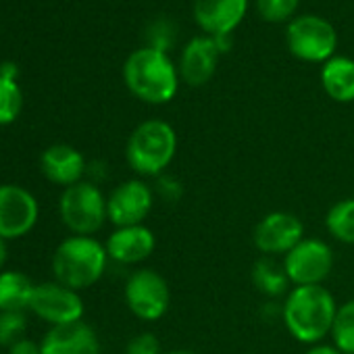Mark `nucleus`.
Listing matches in <instances>:
<instances>
[{
	"label": "nucleus",
	"instance_id": "16",
	"mask_svg": "<svg viewBox=\"0 0 354 354\" xmlns=\"http://www.w3.org/2000/svg\"><path fill=\"white\" fill-rule=\"evenodd\" d=\"M40 354H100V339L84 321L57 325L44 335Z\"/></svg>",
	"mask_w": 354,
	"mask_h": 354
},
{
	"label": "nucleus",
	"instance_id": "21",
	"mask_svg": "<svg viewBox=\"0 0 354 354\" xmlns=\"http://www.w3.org/2000/svg\"><path fill=\"white\" fill-rule=\"evenodd\" d=\"M252 281L259 288V292H263L265 296H281L290 286L283 265H277L269 257L257 261L252 269Z\"/></svg>",
	"mask_w": 354,
	"mask_h": 354
},
{
	"label": "nucleus",
	"instance_id": "7",
	"mask_svg": "<svg viewBox=\"0 0 354 354\" xmlns=\"http://www.w3.org/2000/svg\"><path fill=\"white\" fill-rule=\"evenodd\" d=\"M125 304L142 321H158L171 306L167 279L154 269H138L125 281Z\"/></svg>",
	"mask_w": 354,
	"mask_h": 354
},
{
	"label": "nucleus",
	"instance_id": "31",
	"mask_svg": "<svg viewBox=\"0 0 354 354\" xmlns=\"http://www.w3.org/2000/svg\"><path fill=\"white\" fill-rule=\"evenodd\" d=\"M167 354H194V352H190V350H171Z\"/></svg>",
	"mask_w": 354,
	"mask_h": 354
},
{
	"label": "nucleus",
	"instance_id": "30",
	"mask_svg": "<svg viewBox=\"0 0 354 354\" xmlns=\"http://www.w3.org/2000/svg\"><path fill=\"white\" fill-rule=\"evenodd\" d=\"M7 261H9V246H7V240L0 238V271H5Z\"/></svg>",
	"mask_w": 354,
	"mask_h": 354
},
{
	"label": "nucleus",
	"instance_id": "14",
	"mask_svg": "<svg viewBox=\"0 0 354 354\" xmlns=\"http://www.w3.org/2000/svg\"><path fill=\"white\" fill-rule=\"evenodd\" d=\"M106 254L111 261L121 265H138L152 257L156 248V238L150 227L146 225H129V227H117L106 244Z\"/></svg>",
	"mask_w": 354,
	"mask_h": 354
},
{
	"label": "nucleus",
	"instance_id": "6",
	"mask_svg": "<svg viewBox=\"0 0 354 354\" xmlns=\"http://www.w3.org/2000/svg\"><path fill=\"white\" fill-rule=\"evenodd\" d=\"M286 44L300 61L325 63L335 57L337 34L327 19L319 15H300L290 21L286 30Z\"/></svg>",
	"mask_w": 354,
	"mask_h": 354
},
{
	"label": "nucleus",
	"instance_id": "13",
	"mask_svg": "<svg viewBox=\"0 0 354 354\" xmlns=\"http://www.w3.org/2000/svg\"><path fill=\"white\" fill-rule=\"evenodd\" d=\"M248 11V0H194V19L207 36H232Z\"/></svg>",
	"mask_w": 354,
	"mask_h": 354
},
{
	"label": "nucleus",
	"instance_id": "27",
	"mask_svg": "<svg viewBox=\"0 0 354 354\" xmlns=\"http://www.w3.org/2000/svg\"><path fill=\"white\" fill-rule=\"evenodd\" d=\"M9 354H40V344L24 337V339H19L17 344H13L9 348Z\"/></svg>",
	"mask_w": 354,
	"mask_h": 354
},
{
	"label": "nucleus",
	"instance_id": "25",
	"mask_svg": "<svg viewBox=\"0 0 354 354\" xmlns=\"http://www.w3.org/2000/svg\"><path fill=\"white\" fill-rule=\"evenodd\" d=\"M300 5V0H257V11L265 21L281 24L290 19Z\"/></svg>",
	"mask_w": 354,
	"mask_h": 354
},
{
	"label": "nucleus",
	"instance_id": "15",
	"mask_svg": "<svg viewBox=\"0 0 354 354\" xmlns=\"http://www.w3.org/2000/svg\"><path fill=\"white\" fill-rule=\"evenodd\" d=\"M219 57H221V50L217 48V44L211 36L192 38L182 53L180 77L192 88L205 86L215 75Z\"/></svg>",
	"mask_w": 354,
	"mask_h": 354
},
{
	"label": "nucleus",
	"instance_id": "23",
	"mask_svg": "<svg viewBox=\"0 0 354 354\" xmlns=\"http://www.w3.org/2000/svg\"><path fill=\"white\" fill-rule=\"evenodd\" d=\"M24 109V94L17 80L0 75V125L13 123Z\"/></svg>",
	"mask_w": 354,
	"mask_h": 354
},
{
	"label": "nucleus",
	"instance_id": "4",
	"mask_svg": "<svg viewBox=\"0 0 354 354\" xmlns=\"http://www.w3.org/2000/svg\"><path fill=\"white\" fill-rule=\"evenodd\" d=\"M177 152V133L162 119L142 121L129 136L125 146L127 165L144 177L162 175Z\"/></svg>",
	"mask_w": 354,
	"mask_h": 354
},
{
	"label": "nucleus",
	"instance_id": "26",
	"mask_svg": "<svg viewBox=\"0 0 354 354\" xmlns=\"http://www.w3.org/2000/svg\"><path fill=\"white\" fill-rule=\"evenodd\" d=\"M125 354H162V350L160 342L152 333H140L129 339Z\"/></svg>",
	"mask_w": 354,
	"mask_h": 354
},
{
	"label": "nucleus",
	"instance_id": "11",
	"mask_svg": "<svg viewBox=\"0 0 354 354\" xmlns=\"http://www.w3.org/2000/svg\"><path fill=\"white\" fill-rule=\"evenodd\" d=\"M304 240V223L298 215L288 211H273L265 215L252 234L257 250L265 257L288 254L298 242Z\"/></svg>",
	"mask_w": 354,
	"mask_h": 354
},
{
	"label": "nucleus",
	"instance_id": "24",
	"mask_svg": "<svg viewBox=\"0 0 354 354\" xmlns=\"http://www.w3.org/2000/svg\"><path fill=\"white\" fill-rule=\"evenodd\" d=\"M28 329L26 310H3L0 313V346L11 348L24 339Z\"/></svg>",
	"mask_w": 354,
	"mask_h": 354
},
{
	"label": "nucleus",
	"instance_id": "17",
	"mask_svg": "<svg viewBox=\"0 0 354 354\" xmlns=\"http://www.w3.org/2000/svg\"><path fill=\"white\" fill-rule=\"evenodd\" d=\"M40 169L48 182L69 188L82 182L86 173V158L77 148L69 144H53L42 152Z\"/></svg>",
	"mask_w": 354,
	"mask_h": 354
},
{
	"label": "nucleus",
	"instance_id": "3",
	"mask_svg": "<svg viewBox=\"0 0 354 354\" xmlns=\"http://www.w3.org/2000/svg\"><path fill=\"white\" fill-rule=\"evenodd\" d=\"M109 254L104 244L92 236H71L53 254L55 281L80 292L94 286L106 271Z\"/></svg>",
	"mask_w": 354,
	"mask_h": 354
},
{
	"label": "nucleus",
	"instance_id": "8",
	"mask_svg": "<svg viewBox=\"0 0 354 354\" xmlns=\"http://www.w3.org/2000/svg\"><path fill=\"white\" fill-rule=\"evenodd\" d=\"M335 257L327 242L319 238H304L283 257V271L292 286H321L331 269Z\"/></svg>",
	"mask_w": 354,
	"mask_h": 354
},
{
	"label": "nucleus",
	"instance_id": "20",
	"mask_svg": "<svg viewBox=\"0 0 354 354\" xmlns=\"http://www.w3.org/2000/svg\"><path fill=\"white\" fill-rule=\"evenodd\" d=\"M325 227L329 236L337 242L354 246V198H344L335 203L327 211Z\"/></svg>",
	"mask_w": 354,
	"mask_h": 354
},
{
	"label": "nucleus",
	"instance_id": "2",
	"mask_svg": "<svg viewBox=\"0 0 354 354\" xmlns=\"http://www.w3.org/2000/svg\"><path fill=\"white\" fill-rule=\"evenodd\" d=\"M123 82L142 102L165 104L175 98L180 88V69L171 63L165 50L142 46L127 57L123 65Z\"/></svg>",
	"mask_w": 354,
	"mask_h": 354
},
{
	"label": "nucleus",
	"instance_id": "29",
	"mask_svg": "<svg viewBox=\"0 0 354 354\" xmlns=\"http://www.w3.org/2000/svg\"><path fill=\"white\" fill-rule=\"evenodd\" d=\"M17 65L13 61H5V63H0V75L3 77H9V80H17Z\"/></svg>",
	"mask_w": 354,
	"mask_h": 354
},
{
	"label": "nucleus",
	"instance_id": "19",
	"mask_svg": "<svg viewBox=\"0 0 354 354\" xmlns=\"http://www.w3.org/2000/svg\"><path fill=\"white\" fill-rule=\"evenodd\" d=\"M34 288L32 279L21 271H0V313L30 308Z\"/></svg>",
	"mask_w": 354,
	"mask_h": 354
},
{
	"label": "nucleus",
	"instance_id": "5",
	"mask_svg": "<svg viewBox=\"0 0 354 354\" xmlns=\"http://www.w3.org/2000/svg\"><path fill=\"white\" fill-rule=\"evenodd\" d=\"M59 213L67 230L75 236H92L109 219L104 194L96 184L84 180L63 190Z\"/></svg>",
	"mask_w": 354,
	"mask_h": 354
},
{
	"label": "nucleus",
	"instance_id": "12",
	"mask_svg": "<svg viewBox=\"0 0 354 354\" xmlns=\"http://www.w3.org/2000/svg\"><path fill=\"white\" fill-rule=\"evenodd\" d=\"M154 205L152 188L142 180H127L119 184L106 198V215L115 227L144 225Z\"/></svg>",
	"mask_w": 354,
	"mask_h": 354
},
{
	"label": "nucleus",
	"instance_id": "28",
	"mask_svg": "<svg viewBox=\"0 0 354 354\" xmlns=\"http://www.w3.org/2000/svg\"><path fill=\"white\" fill-rule=\"evenodd\" d=\"M304 354H342L335 346H329V344H313Z\"/></svg>",
	"mask_w": 354,
	"mask_h": 354
},
{
	"label": "nucleus",
	"instance_id": "18",
	"mask_svg": "<svg viewBox=\"0 0 354 354\" xmlns=\"http://www.w3.org/2000/svg\"><path fill=\"white\" fill-rule=\"evenodd\" d=\"M321 86L335 102L354 100V61L348 57H331L321 67Z\"/></svg>",
	"mask_w": 354,
	"mask_h": 354
},
{
	"label": "nucleus",
	"instance_id": "22",
	"mask_svg": "<svg viewBox=\"0 0 354 354\" xmlns=\"http://www.w3.org/2000/svg\"><path fill=\"white\" fill-rule=\"evenodd\" d=\"M331 339L342 354H354V300L337 306V315L331 327Z\"/></svg>",
	"mask_w": 354,
	"mask_h": 354
},
{
	"label": "nucleus",
	"instance_id": "9",
	"mask_svg": "<svg viewBox=\"0 0 354 354\" xmlns=\"http://www.w3.org/2000/svg\"><path fill=\"white\" fill-rule=\"evenodd\" d=\"M30 310L38 315L42 321L57 325L77 323L84 317V300L80 292L59 283V281H44L34 288Z\"/></svg>",
	"mask_w": 354,
	"mask_h": 354
},
{
	"label": "nucleus",
	"instance_id": "10",
	"mask_svg": "<svg viewBox=\"0 0 354 354\" xmlns=\"http://www.w3.org/2000/svg\"><path fill=\"white\" fill-rule=\"evenodd\" d=\"M38 215V201L32 192L15 184L0 186V238L9 242L30 234Z\"/></svg>",
	"mask_w": 354,
	"mask_h": 354
},
{
	"label": "nucleus",
	"instance_id": "1",
	"mask_svg": "<svg viewBox=\"0 0 354 354\" xmlns=\"http://www.w3.org/2000/svg\"><path fill=\"white\" fill-rule=\"evenodd\" d=\"M335 315V298L323 286H294L281 306V319L290 335L308 346L321 344L325 335H331Z\"/></svg>",
	"mask_w": 354,
	"mask_h": 354
}]
</instances>
